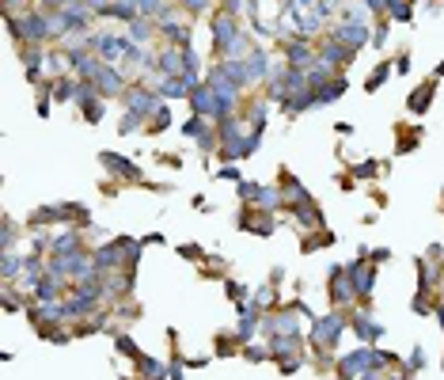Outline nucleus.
Segmentation results:
<instances>
[{"mask_svg":"<svg viewBox=\"0 0 444 380\" xmlns=\"http://www.w3.org/2000/svg\"><path fill=\"white\" fill-rule=\"evenodd\" d=\"M140 126H145V118H140V115H133V110H125V115H122V122H118V133H137Z\"/></svg>","mask_w":444,"mask_h":380,"instance_id":"obj_31","label":"nucleus"},{"mask_svg":"<svg viewBox=\"0 0 444 380\" xmlns=\"http://www.w3.org/2000/svg\"><path fill=\"white\" fill-rule=\"evenodd\" d=\"M217 354H221V357L243 354V339H239V331H221V335H217Z\"/></svg>","mask_w":444,"mask_h":380,"instance_id":"obj_17","label":"nucleus"},{"mask_svg":"<svg viewBox=\"0 0 444 380\" xmlns=\"http://www.w3.org/2000/svg\"><path fill=\"white\" fill-rule=\"evenodd\" d=\"M221 281H224V293H228L232 305H247V297H251V293H247V285H239L236 278H221Z\"/></svg>","mask_w":444,"mask_h":380,"instance_id":"obj_24","label":"nucleus"},{"mask_svg":"<svg viewBox=\"0 0 444 380\" xmlns=\"http://www.w3.org/2000/svg\"><path fill=\"white\" fill-rule=\"evenodd\" d=\"M349 327V316L345 312H330V316H315L312 320V331H308V342L315 346V361L319 369L330 365V354H334L338 339H342V331Z\"/></svg>","mask_w":444,"mask_h":380,"instance_id":"obj_1","label":"nucleus"},{"mask_svg":"<svg viewBox=\"0 0 444 380\" xmlns=\"http://www.w3.org/2000/svg\"><path fill=\"white\" fill-rule=\"evenodd\" d=\"M12 244H16V221L8 217V221H4V236H0V248L12 251Z\"/></svg>","mask_w":444,"mask_h":380,"instance_id":"obj_34","label":"nucleus"},{"mask_svg":"<svg viewBox=\"0 0 444 380\" xmlns=\"http://www.w3.org/2000/svg\"><path fill=\"white\" fill-rule=\"evenodd\" d=\"M410 312H414V316H433V293H429V289H418Z\"/></svg>","mask_w":444,"mask_h":380,"instance_id":"obj_29","label":"nucleus"},{"mask_svg":"<svg viewBox=\"0 0 444 380\" xmlns=\"http://www.w3.org/2000/svg\"><path fill=\"white\" fill-rule=\"evenodd\" d=\"M91 84H95V91L103 95V99H114V95L122 99V95H125V73H122V69H114V65H103Z\"/></svg>","mask_w":444,"mask_h":380,"instance_id":"obj_8","label":"nucleus"},{"mask_svg":"<svg viewBox=\"0 0 444 380\" xmlns=\"http://www.w3.org/2000/svg\"><path fill=\"white\" fill-rule=\"evenodd\" d=\"M243 357H247V361H273V357H270V342H266V346H262V342H247Z\"/></svg>","mask_w":444,"mask_h":380,"instance_id":"obj_27","label":"nucleus"},{"mask_svg":"<svg viewBox=\"0 0 444 380\" xmlns=\"http://www.w3.org/2000/svg\"><path fill=\"white\" fill-rule=\"evenodd\" d=\"M164 377H171L164 361H156V357H140L137 361V380H164Z\"/></svg>","mask_w":444,"mask_h":380,"instance_id":"obj_16","label":"nucleus"},{"mask_svg":"<svg viewBox=\"0 0 444 380\" xmlns=\"http://www.w3.org/2000/svg\"><path fill=\"white\" fill-rule=\"evenodd\" d=\"M130 31H133V42H137V46H145V42H148V38H152V34L160 31V23H156V19H145V16H137V19H133V23H130Z\"/></svg>","mask_w":444,"mask_h":380,"instance_id":"obj_18","label":"nucleus"},{"mask_svg":"<svg viewBox=\"0 0 444 380\" xmlns=\"http://www.w3.org/2000/svg\"><path fill=\"white\" fill-rule=\"evenodd\" d=\"M190 110L213 122V118H217V91L209 88V84H197V88L190 91Z\"/></svg>","mask_w":444,"mask_h":380,"instance_id":"obj_12","label":"nucleus"},{"mask_svg":"<svg viewBox=\"0 0 444 380\" xmlns=\"http://www.w3.org/2000/svg\"><path fill=\"white\" fill-rule=\"evenodd\" d=\"M330 34H334L338 42H345V46H349V50H354V54H357V50H365V46H369V42H372V31H369V23H338Z\"/></svg>","mask_w":444,"mask_h":380,"instance_id":"obj_9","label":"nucleus"},{"mask_svg":"<svg viewBox=\"0 0 444 380\" xmlns=\"http://www.w3.org/2000/svg\"><path fill=\"white\" fill-rule=\"evenodd\" d=\"M179 8H186L190 16H201V12L213 8V0H179Z\"/></svg>","mask_w":444,"mask_h":380,"instance_id":"obj_32","label":"nucleus"},{"mask_svg":"<svg viewBox=\"0 0 444 380\" xmlns=\"http://www.w3.org/2000/svg\"><path fill=\"white\" fill-rule=\"evenodd\" d=\"M380 171H384V164H376V160H365V164L354 167V179H376Z\"/></svg>","mask_w":444,"mask_h":380,"instance_id":"obj_30","label":"nucleus"},{"mask_svg":"<svg viewBox=\"0 0 444 380\" xmlns=\"http://www.w3.org/2000/svg\"><path fill=\"white\" fill-rule=\"evenodd\" d=\"M330 285H327V297L334 308H345V305H354L357 300V289H354V281H349V270L345 266H330Z\"/></svg>","mask_w":444,"mask_h":380,"instance_id":"obj_4","label":"nucleus"},{"mask_svg":"<svg viewBox=\"0 0 444 380\" xmlns=\"http://www.w3.org/2000/svg\"><path fill=\"white\" fill-rule=\"evenodd\" d=\"M217 179H232V182H243V175H239L236 164H224L221 171H217Z\"/></svg>","mask_w":444,"mask_h":380,"instance_id":"obj_35","label":"nucleus"},{"mask_svg":"<svg viewBox=\"0 0 444 380\" xmlns=\"http://www.w3.org/2000/svg\"><path fill=\"white\" fill-rule=\"evenodd\" d=\"M433 95H436V80L429 76L426 84H418V88L410 91V99H406V110H410V115H426V110L433 107Z\"/></svg>","mask_w":444,"mask_h":380,"instance_id":"obj_13","label":"nucleus"},{"mask_svg":"<svg viewBox=\"0 0 444 380\" xmlns=\"http://www.w3.org/2000/svg\"><path fill=\"white\" fill-rule=\"evenodd\" d=\"M387 16L399 19V23H410L414 19V0H395L391 8H387Z\"/></svg>","mask_w":444,"mask_h":380,"instance_id":"obj_25","label":"nucleus"},{"mask_svg":"<svg viewBox=\"0 0 444 380\" xmlns=\"http://www.w3.org/2000/svg\"><path fill=\"white\" fill-rule=\"evenodd\" d=\"M236 228L255 232V236H273V232H278V221H273V213L262 209V206H243L236 213Z\"/></svg>","mask_w":444,"mask_h":380,"instance_id":"obj_2","label":"nucleus"},{"mask_svg":"<svg viewBox=\"0 0 444 380\" xmlns=\"http://www.w3.org/2000/svg\"><path fill=\"white\" fill-rule=\"evenodd\" d=\"M395 133H399V141H395V152H399V156L421 145V130H414V126H395Z\"/></svg>","mask_w":444,"mask_h":380,"instance_id":"obj_15","label":"nucleus"},{"mask_svg":"<svg viewBox=\"0 0 444 380\" xmlns=\"http://www.w3.org/2000/svg\"><path fill=\"white\" fill-rule=\"evenodd\" d=\"M251 305H255L258 312H270V308L278 305V285H270V281H266L262 289L255 293V300H251Z\"/></svg>","mask_w":444,"mask_h":380,"instance_id":"obj_23","label":"nucleus"},{"mask_svg":"<svg viewBox=\"0 0 444 380\" xmlns=\"http://www.w3.org/2000/svg\"><path fill=\"white\" fill-rule=\"evenodd\" d=\"M171 130V107H160V110H152V118H148L145 122V133H152V137H156V133H167Z\"/></svg>","mask_w":444,"mask_h":380,"instance_id":"obj_19","label":"nucleus"},{"mask_svg":"<svg viewBox=\"0 0 444 380\" xmlns=\"http://www.w3.org/2000/svg\"><path fill=\"white\" fill-rule=\"evenodd\" d=\"M156 160H160V164H164V167H182V160L175 156V152H160Z\"/></svg>","mask_w":444,"mask_h":380,"instance_id":"obj_39","label":"nucleus"},{"mask_svg":"<svg viewBox=\"0 0 444 380\" xmlns=\"http://www.w3.org/2000/svg\"><path fill=\"white\" fill-rule=\"evenodd\" d=\"M288 213L296 217V224H300L304 232H319V228H323V209L315 206L312 198H308V202H296V206H288Z\"/></svg>","mask_w":444,"mask_h":380,"instance_id":"obj_11","label":"nucleus"},{"mask_svg":"<svg viewBox=\"0 0 444 380\" xmlns=\"http://www.w3.org/2000/svg\"><path fill=\"white\" fill-rule=\"evenodd\" d=\"M76 107H80V115H84V122H88V126H99V122H103V115H107V99L95 91V84H80Z\"/></svg>","mask_w":444,"mask_h":380,"instance_id":"obj_6","label":"nucleus"},{"mask_svg":"<svg viewBox=\"0 0 444 380\" xmlns=\"http://www.w3.org/2000/svg\"><path fill=\"white\" fill-rule=\"evenodd\" d=\"M99 160H103V167L110 171V179H118L125 187V182H145V171H140L137 164H133L130 156H118V152H99Z\"/></svg>","mask_w":444,"mask_h":380,"instance_id":"obj_5","label":"nucleus"},{"mask_svg":"<svg viewBox=\"0 0 444 380\" xmlns=\"http://www.w3.org/2000/svg\"><path fill=\"white\" fill-rule=\"evenodd\" d=\"M281 278H285V270H281V266H273V270H270V285H281Z\"/></svg>","mask_w":444,"mask_h":380,"instance_id":"obj_41","label":"nucleus"},{"mask_svg":"<svg viewBox=\"0 0 444 380\" xmlns=\"http://www.w3.org/2000/svg\"><path fill=\"white\" fill-rule=\"evenodd\" d=\"M114 350H118V354H125V357H133V361H140V357H145L137 350V342H133L125 331H118V327H114Z\"/></svg>","mask_w":444,"mask_h":380,"instance_id":"obj_22","label":"nucleus"},{"mask_svg":"<svg viewBox=\"0 0 444 380\" xmlns=\"http://www.w3.org/2000/svg\"><path fill=\"white\" fill-rule=\"evenodd\" d=\"M441 76H444V61H441V65L433 69V80H441Z\"/></svg>","mask_w":444,"mask_h":380,"instance_id":"obj_43","label":"nucleus"},{"mask_svg":"<svg viewBox=\"0 0 444 380\" xmlns=\"http://www.w3.org/2000/svg\"><path fill=\"white\" fill-rule=\"evenodd\" d=\"M334 232H327V228H319V232H312V236H304V244H300V251H304V255H312L315 248H334Z\"/></svg>","mask_w":444,"mask_h":380,"instance_id":"obj_20","label":"nucleus"},{"mask_svg":"<svg viewBox=\"0 0 444 380\" xmlns=\"http://www.w3.org/2000/svg\"><path fill=\"white\" fill-rule=\"evenodd\" d=\"M319 58V50H315L308 38H288L285 42V65H293V69H308L312 61Z\"/></svg>","mask_w":444,"mask_h":380,"instance_id":"obj_10","label":"nucleus"},{"mask_svg":"<svg viewBox=\"0 0 444 380\" xmlns=\"http://www.w3.org/2000/svg\"><path fill=\"white\" fill-rule=\"evenodd\" d=\"M345 91H349V80H345V73H334V80L323 84V88L315 91V103H319V107H327V103H338Z\"/></svg>","mask_w":444,"mask_h":380,"instance_id":"obj_14","label":"nucleus"},{"mask_svg":"<svg viewBox=\"0 0 444 380\" xmlns=\"http://www.w3.org/2000/svg\"><path fill=\"white\" fill-rule=\"evenodd\" d=\"M395 73H399V76H406V73H410V50H403L399 58H395Z\"/></svg>","mask_w":444,"mask_h":380,"instance_id":"obj_37","label":"nucleus"},{"mask_svg":"<svg viewBox=\"0 0 444 380\" xmlns=\"http://www.w3.org/2000/svg\"><path fill=\"white\" fill-rule=\"evenodd\" d=\"M421 369H426V350L414 346V350H410V357H406V365H403V372H406V377H418Z\"/></svg>","mask_w":444,"mask_h":380,"instance_id":"obj_26","label":"nucleus"},{"mask_svg":"<svg viewBox=\"0 0 444 380\" xmlns=\"http://www.w3.org/2000/svg\"><path fill=\"white\" fill-rule=\"evenodd\" d=\"M387 259H391V251H387V248H369V263H387Z\"/></svg>","mask_w":444,"mask_h":380,"instance_id":"obj_38","label":"nucleus"},{"mask_svg":"<svg viewBox=\"0 0 444 380\" xmlns=\"http://www.w3.org/2000/svg\"><path fill=\"white\" fill-rule=\"evenodd\" d=\"M349 327L357 331V339H361L365 346H376V342L384 339V323L372 316V308H365V312H354V316H349Z\"/></svg>","mask_w":444,"mask_h":380,"instance_id":"obj_7","label":"nucleus"},{"mask_svg":"<svg viewBox=\"0 0 444 380\" xmlns=\"http://www.w3.org/2000/svg\"><path fill=\"white\" fill-rule=\"evenodd\" d=\"M175 251H179L182 259H190V263H201V259H206V251L197 248V244H179Z\"/></svg>","mask_w":444,"mask_h":380,"instance_id":"obj_33","label":"nucleus"},{"mask_svg":"<svg viewBox=\"0 0 444 380\" xmlns=\"http://www.w3.org/2000/svg\"><path fill=\"white\" fill-rule=\"evenodd\" d=\"M206 130H209V118H201V115H190L186 122L179 126V133H182V137H190V141H197Z\"/></svg>","mask_w":444,"mask_h":380,"instance_id":"obj_21","label":"nucleus"},{"mask_svg":"<svg viewBox=\"0 0 444 380\" xmlns=\"http://www.w3.org/2000/svg\"><path fill=\"white\" fill-rule=\"evenodd\" d=\"M345 270H349V281H354V289H357V300L369 305L372 289H376V263H369V259L357 255L354 263H345Z\"/></svg>","mask_w":444,"mask_h":380,"instance_id":"obj_3","label":"nucleus"},{"mask_svg":"<svg viewBox=\"0 0 444 380\" xmlns=\"http://www.w3.org/2000/svg\"><path fill=\"white\" fill-rule=\"evenodd\" d=\"M387 76H391V61H380L376 73H372L369 80H365V91H380V84H384Z\"/></svg>","mask_w":444,"mask_h":380,"instance_id":"obj_28","label":"nucleus"},{"mask_svg":"<svg viewBox=\"0 0 444 380\" xmlns=\"http://www.w3.org/2000/svg\"><path fill=\"white\" fill-rule=\"evenodd\" d=\"M19 4H27V0H4V12H16Z\"/></svg>","mask_w":444,"mask_h":380,"instance_id":"obj_42","label":"nucleus"},{"mask_svg":"<svg viewBox=\"0 0 444 380\" xmlns=\"http://www.w3.org/2000/svg\"><path fill=\"white\" fill-rule=\"evenodd\" d=\"M209 357H186V369H206Z\"/></svg>","mask_w":444,"mask_h":380,"instance_id":"obj_40","label":"nucleus"},{"mask_svg":"<svg viewBox=\"0 0 444 380\" xmlns=\"http://www.w3.org/2000/svg\"><path fill=\"white\" fill-rule=\"evenodd\" d=\"M372 46H387V19H380L376 31H372Z\"/></svg>","mask_w":444,"mask_h":380,"instance_id":"obj_36","label":"nucleus"}]
</instances>
